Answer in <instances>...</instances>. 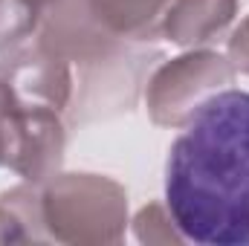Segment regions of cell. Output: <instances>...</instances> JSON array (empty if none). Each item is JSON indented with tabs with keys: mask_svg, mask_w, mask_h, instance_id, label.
Returning a JSON list of instances; mask_svg holds the SVG:
<instances>
[{
	"mask_svg": "<svg viewBox=\"0 0 249 246\" xmlns=\"http://www.w3.org/2000/svg\"><path fill=\"white\" fill-rule=\"evenodd\" d=\"M183 127L165 165L174 226L200 246H249V93H214Z\"/></svg>",
	"mask_w": 249,
	"mask_h": 246,
	"instance_id": "cell-1",
	"label": "cell"
},
{
	"mask_svg": "<svg viewBox=\"0 0 249 246\" xmlns=\"http://www.w3.org/2000/svg\"><path fill=\"white\" fill-rule=\"evenodd\" d=\"M41 214L55 244H119L127 226V194L110 177L55 174L44 183Z\"/></svg>",
	"mask_w": 249,
	"mask_h": 246,
	"instance_id": "cell-2",
	"label": "cell"
},
{
	"mask_svg": "<svg viewBox=\"0 0 249 246\" xmlns=\"http://www.w3.org/2000/svg\"><path fill=\"white\" fill-rule=\"evenodd\" d=\"M235 64L212 50H194L165 61L148 81V116L162 127H183L194 110L235 81Z\"/></svg>",
	"mask_w": 249,
	"mask_h": 246,
	"instance_id": "cell-3",
	"label": "cell"
},
{
	"mask_svg": "<svg viewBox=\"0 0 249 246\" xmlns=\"http://www.w3.org/2000/svg\"><path fill=\"white\" fill-rule=\"evenodd\" d=\"M64 145L67 130L61 122V110L18 102L12 119V148L6 162L15 174H20L32 185H44L61 168Z\"/></svg>",
	"mask_w": 249,
	"mask_h": 246,
	"instance_id": "cell-4",
	"label": "cell"
},
{
	"mask_svg": "<svg viewBox=\"0 0 249 246\" xmlns=\"http://www.w3.org/2000/svg\"><path fill=\"white\" fill-rule=\"evenodd\" d=\"M0 81L23 105H44L64 113L72 99L70 61L41 41L9 50V55L0 61Z\"/></svg>",
	"mask_w": 249,
	"mask_h": 246,
	"instance_id": "cell-5",
	"label": "cell"
},
{
	"mask_svg": "<svg viewBox=\"0 0 249 246\" xmlns=\"http://www.w3.org/2000/svg\"><path fill=\"white\" fill-rule=\"evenodd\" d=\"M238 15V0H174L162 35L177 47H203L223 35Z\"/></svg>",
	"mask_w": 249,
	"mask_h": 246,
	"instance_id": "cell-6",
	"label": "cell"
},
{
	"mask_svg": "<svg viewBox=\"0 0 249 246\" xmlns=\"http://www.w3.org/2000/svg\"><path fill=\"white\" fill-rule=\"evenodd\" d=\"M174 0H87L90 15L122 41H154L162 35Z\"/></svg>",
	"mask_w": 249,
	"mask_h": 246,
	"instance_id": "cell-7",
	"label": "cell"
},
{
	"mask_svg": "<svg viewBox=\"0 0 249 246\" xmlns=\"http://www.w3.org/2000/svg\"><path fill=\"white\" fill-rule=\"evenodd\" d=\"M29 241H50L41 214V191L18 185L0 194V244Z\"/></svg>",
	"mask_w": 249,
	"mask_h": 246,
	"instance_id": "cell-8",
	"label": "cell"
},
{
	"mask_svg": "<svg viewBox=\"0 0 249 246\" xmlns=\"http://www.w3.org/2000/svg\"><path fill=\"white\" fill-rule=\"evenodd\" d=\"M41 12L29 0H0V53L20 47L38 32Z\"/></svg>",
	"mask_w": 249,
	"mask_h": 246,
	"instance_id": "cell-9",
	"label": "cell"
},
{
	"mask_svg": "<svg viewBox=\"0 0 249 246\" xmlns=\"http://www.w3.org/2000/svg\"><path fill=\"white\" fill-rule=\"evenodd\" d=\"M136 238L142 244H183L186 238L180 235V229L174 226V217L168 209L151 203L136 214Z\"/></svg>",
	"mask_w": 249,
	"mask_h": 246,
	"instance_id": "cell-10",
	"label": "cell"
},
{
	"mask_svg": "<svg viewBox=\"0 0 249 246\" xmlns=\"http://www.w3.org/2000/svg\"><path fill=\"white\" fill-rule=\"evenodd\" d=\"M18 99L12 90L0 81V165L9 162V148H12V119H15Z\"/></svg>",
	"mask_w": 249,
	"mask_h": 246,
	"instance_id": "cell-11",
	"label": "cell"
},
{
	"mask_svg": "<svg viewBox=\"0 0 249 246\" xmlns=\"http://www.w3.org/2000/svg\"><path fill=\"white\" fill-rule=\"evenodd\" d=\"M229 58L235 64V70L249 72V18L232 32V38H229Z\"/></svg>",
	"mask_w": 249,
	"mask_h": 246,
	"instance_id": "cell-12",
	"label": "cell"
},
{
	"mask_svg": "<svg viewBox=\"0 0 249 246\" xmlns=\"http://www.w3.org/2000/svg\"><path fill=\"white\" fill-rule=\"evenodd\" d=\"M29 3H32V6H35V9H38L41 15H44V12H47V9H50L53 3H58V0H29Z\"/></svg>",
	"mask_w": 249,
	"mask_h": 246,
	"instance_id": "cell-13",
	"label": "cell"
}]
</instances>
